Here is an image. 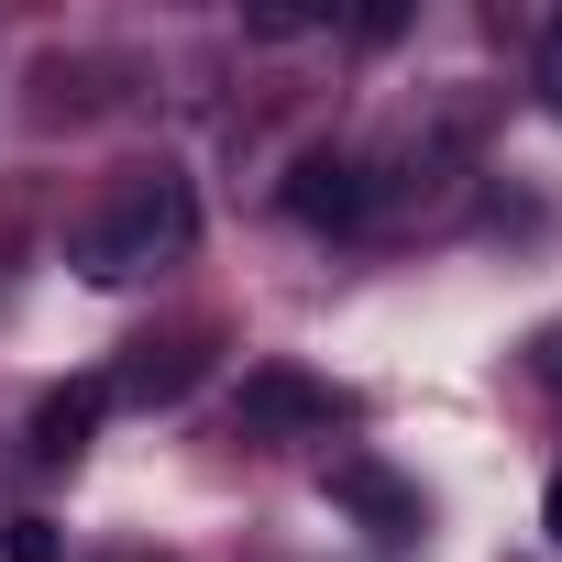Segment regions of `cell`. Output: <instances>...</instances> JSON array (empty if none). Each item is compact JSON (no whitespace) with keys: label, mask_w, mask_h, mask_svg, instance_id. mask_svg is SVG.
<instances>
[{"label":"cell","mask_w":562,"mask_h":562,"mask_svg":"<svg viewBox=\"0 0 562 562\" xmlns=\"http://www.w3.org/2000/svg\"><path fill=\"white\" fill-rule=\"evenodd\" d=\"M529 89H540V100L562 111V12H551V23L529 34Z\"/></svg>","instance_id":"8992f818"},{"label":"cell","mask_w":562,"mask_h":562,"mask_svg":"<svg viewBox=\"0 0 562 562\" xmlns=\"http://www.w3.org/2000/svg\"><path fill=\"white\" fill-rule=\"evenodd\" d=\"M12 562H56V529L45 518H12Z\"/></svg>","instance_id":"52a82bcc"},{"label":"cell","mask_w":562,"mask_h":562,"mask_svg":"<svg viewBox=\"0 0 562 562\" xmlns=\"http://www.w3.org/2000/svg\"><path fill=\"white\" fill-rule=\"evenodd\" d=\"M540 529H551V551H562V474H551V496H540Z\"/></svg>","instance_id":"9c48e42d"},{"label":"cell","mask_w":562,"mask_h":562,"mask_svg":"<svg viewBox=\"0 0 562 562\" xmlns=\"http://www.w3.org/2000/svg\"><path fill=\"white\" fill-rule=\"evenodd\" d=\"M188 243H199V188H188L177 166H144V177H122L111 210L78 232V276H89V288H133V276L177 265Z\"/></svg>","instance_id":"6da1fadb"},{"label":"cell","mask_w":562,"mask_h":562,"mask_svg":"<svg viewBox=\"0 0 562 562\" xmlns=\"http://www.w3.org/2000/svg\"><path fill=\"white\" fill-rule=\"evenodd\" d=\"M331 496H342L386 551H408V540L430 529V496H419V485H397V474H386V463H364V452H342V463H331Z\"/></svg>","instance_id":"3957f363"},{"label":"cell","mask_w":562,"mask_h":562,"mask_svg":"<svg viewBox=\"0 0 562 562\" xmlns=\"http://www.w3.org/2000/svg\"><path fill=\"white\" fill-rule=\"evenodd\" d=\"M232 419H243V441H276V430H331V419H342V397H331V386H310V375H288V364H265V375L243 386V408H232Z\"/></svg>","instance_id":"277c9868"},{"label":"cell","mask_w":562,"mask_h":562,"mask_svg":"<svg viewBox=\"0 0 562 562\" xmlns=\"http://www.w3.org/2000/svg\"><path fill=\"white\" fill-rule=\"evenodd\" d=\"M100 408H111V386L89 375V386H56L45 408H34V463H78L89 452V430H100Z\"/></svg>","instance_id":"5b68a950"},{"label":"cell","mask_w":562,"mask_h":562,"mask_svg":"<svg viewBox=\"0 0 562 562\" xmlns=\"http://www.w3.org/2000/svg\"><path fill=\"white\" fill-rule=\"evenodd\" d=\"M386 210V177L353 155V144H310L299 166H288V221H310V232H364Z\"/></svg>","instance_id":"7a4b0ae2"},{"label":"cell","mask_w":562,"mask_h":562,"mask_svg":"<svg viewBox=\"0 0 562 562\" xmlns=\"http://www.w3.org/2000/svg\"><path fill=\"white\" fill-rule=\"evenodd\" d=\"M529 364H540V386H562V331H540V353H529Z\"/></svg>","instance_id":"ba28073f"}]
</instances>
